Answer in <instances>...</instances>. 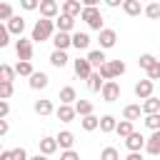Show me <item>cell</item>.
Returning a JSON list of instances; mask_svg holds the SVG:
<instances>
[{"mask_svg":"<svg viewBox=\"0 0 160 160\" xmlns=\"http://www.w3.org/2000/svg\"><path fill=\"white\" fill-rule=\"evenodd\" d=\"M8 112H10L8 100H0V120H5V118H8Z\"/></svg>","mask_w":160,"mask_h":160,"instance_id":"obj_44","label":"cell"},{"mask_svg":"<svg viewBox=\"0 0 160 160\" xmlns=\"http://www.w3.org/2000/svg\"><path fill=\"white\" fill-rule=\"evenodd\" d=\"M15 52H18V60L20 62H30V58H32V40L20 38L15 42Z\"/></svg>","mask_w":160,"mask_h":160,"instance_id":"obj_3","label":"cell"},{"mask_svg":"<svg viewBox=\"0 0 160 160\" xmlns=\"http://www.w3.org/2000/svg\"><path fill=\"white\" fill-rule=\"evenodd\" d=\"M145 150H148L150 155H160V130H158V132H152V135L148 138V145H145Z\"/></svg>","mask_w":160,"mask_h":160,"instance_id":"obj_27","label":"cell"},{"mask_svg":"<svg viewBox=\"0 0 160 160\" xmlns=\"http://www.w3.org/2000/svg\"><path fill=\"white\" fill-rule=\"evenodd\" d=\"M145 15H148L150 20H158V18H160V2H150V5H145Z\"/></svg>","mask_w":160,"mask_h":160,"instance_id":"obj_38","label":"cell"},{"mask_svg":"<svg viewBox=\"0 0 160 160\" xmlns=\"http://www.w3.org/2000/svg\"><path fill=\"white\" fill-rule=\"evenodd\" d=\"M32 108H35V112H38V115H42V118H45V115H52V112H55L52 102H50V100H42V98H40V100H35V105H32Z\"/></svg>","mask_w":160,"mask_h":160,"instance_id":"obj_26","label":"cell"},{"mask_svg":"<svg viewBox=\"0 0 160 160\" xmlns=\"http://www.w3.org/2000/svg\"><path fill=\"white\" fill-rule=\"evenodd\" d=\"M15 72L22 75V78H32L35 70H32V62H18V65H15Z\"/></svg>","mask_w":160,"mask_h":160,"instance_id":"obj_34","label":"cell"},{"mask_svg":"<svg viewBox=\"0 0 160 160\" xmlns=\"http://www.w3.org/2000/svg\"><path fill=\"white\" fill-rule=\"evenodd\" d=\"M62 8L55 2V0H40V15L48 18V20H55V15L60 12Z\"/></svg>","mask_w":160,"mask_h":160,"instance_id":"obj_7","label":"cell"},{"mask_svg":"<svg viewBox=\"0 0 160 160\" xmlns=\"http://www.w3.org/2000/svg\"><path fill=\"white\" fill-rule=\"evenodd\" d=\"M48 82H50V78H48L42 70H40V72L35 70V72H32V78L28 80V85H30L32 90H42V88H48Z\"/></svg>","mask_w":160,"mask_h":160,"instance_id":"obj_13","label":"cell"},{"mask_svg":"<svg viewBox=\"0 0 160 160\" xmlns=\"http://www.w3.org/2000/svg\"><path fill=\"white\" fill-rule=\"evenodd\" d=\"M145 145H148V138H142V132H132L130 138H125V148L130 152H140L145 150Z\"/></svg>","mask_w":160,"mask_h":160,"instance_id":"obj_6","label":"cell"},{"mask_svg":"<svg viewBox=\"0 0 160 160\" xmlns=\"http://www.w3.org/2000/svg\"><path fill=\"white\" fill-rule=\"evenodd\" d=\"M152 88H155V82L145 78V80L135 82V95H138L140 100H148V98H152Z\"/></svg>","mask_w":160,"mask_h":160,"instance_id":"obj_9","label":"cell"},{"mask_svg":"<svg viewBox=\"0 0 160 160\" xmlns=\"http://www.w3.org/2000/svg\"><path fill=\"white\" fill-rule=\"evenodd\" d=\"M12 78H15V68H10L8 62H2L0 65V82H12Z\"/></svg>","mask_w":160,"mask_h":160,"instance_id":"obj_32","label":"cell"},{"mask_svg":"<svg viewBox=\"0 0 160 160\" xmlns=\"http://www.w3.org/2000/svg\"><path fill=\"white\" fill-rule=\"evenodd\" d=\"M8 30H10V35H18V38H22V30H25V20H22L20 15H15V18L8 22Z\"/></svg>","mask_w":160,"mask_h":160,"instance_id":"obj_22","label":"cell"},{"mask_svg":"<svg viewBox=\"0 0 160 160\" xmlns=\"http://www.w3.org/2000/svg\"><path fill=\"white\" fill-rule=\"evenodd\" d=\"M122 10H125V15H130V18H138L140 12H145V8L140 5V0H122Z\"/></svg>","mask_w":160,"mask_h":160,"instance_id":"obj_15","label":"cell"},{"mask_svg":"<svg viewBox=\"0 0 160 160\" xmlns=\"http://www.w3.org/2000/svg\"><path fill=\"white\" fill-rule=\"evenodd\" d=\"M60 12L62 15H70V18H78V15H82V5H80V0H65Z\"/></svg>","mask_w":160,"mask_h":160,"instance_id":"obj_12","label":"cell"},{"mask_svg":"<svg viewBox=\"0 0 160 160\" xmlns=\"http://www.w3.org/2000/svg\"><path fill=\"white\" fill-rule=\"evenodd\" d=\"M75 112H78L80 118L92 115V102H90V100H78V102H75Z\"/></svg>","mask_w":160,"mask_h":160,"instance_id":"obj_30","label":"cell"},{"mask_svg":"<svg viewBox=\"0 0 160 160\" xmlns=\"http://www.w3.org/2000/svg\"><path fill=\"white\" fill-rule=\"evenodd\" d=\"M125 160H142V155H140V152H128Z\"/></svg>","mask_w":160,"mask_h":160,"instance_id":"obj_49","label":"cell"},{"mask_svg":"<svg viewBox=\"0 0 160 160\" xmlns=\"http://www.w3.org/2000/svg\"><path fill=\"white\" fill-rule=\"evenodd\" d=\"M100 160H120V152H118L112 145H108V148H102V152H100Z\"/></svg>","mask_w":160,"mask_h":160,"instance_id":"obj_36","label":"cell"},{"mask_svg":"<svg viewBox=\"0 0 160 160\" xmlns=\"http://www.w3.org/2000/svg\"><path fill=\"white\" fill-rule=\"evenodd\" d=\"M148 80H152V82H155V80H160V60L148 70Z\"/></svg>","mask_w":160,"mask_h":160,"instance_id":"obj_42","label":"cell"},{"mask_svg":"<svg viewBox=\"0 0 160 160\" xmlns=\"http://www.w3.org/2000/svg\"><path fill=\"white\" fill-rule=\"evenodd\" d=\"M80 125H82V130L92 132V130H98V128H100V118H98V115H88V118H80Z\"/></svg>","mask_w":160,"mask_h":160,"instance_id":"obj_28","label":"cell"},{"mask_svg":"<svg viewBox=\"0 0 160 160\" xmlns=\"http://www.w3.org/2000/svg\"><path fill=\"white\" fill-rule=\"evenodd\" d=\"M102 88H105V80H102L100 72L95 70V72L90 75V80H88V90H90V92H102Z\"/></svg>","mask_w":160,"mask_h":160,"instance_id":"obj_25","label":"cell"},{"mask_svg":"<svg viewBox=\"0 0 160 160\" xmlns=\"http://www.w3.org/2000/svg\"><path fill=\"white\" fill-rule=\"evenodd\" d=\"M0 160H15L12 150H2V152H0Z\"/></svg>","mask_w":160,"mask_h":160,"instance_id":"obj_47","label":"cell"},{"mask_svg":"<svg viewBox=\"0 0 160 160\" xmlns=\"http://www.w3.org/2000/svg\"><path fill=\"white\" fill-rule=\"evenodd\" d=\"M10 42V30H8V25H0V48H5Z\"/></svg>","mask_w":160,"mask_h":160,"instance_id":"obj_41","label":"cell"},{"mask_svg":"<svg viewBox=\"0 0 160 160\" xmlns=\"http://www.w3.org/2000/svg\"><path fill=\"white\" fill-rule=\"evenodd\" d=\"M55 140H58V145H60L62 150H72V145H75V135H72L70 130L58 132V135H55Z\"/></svg>","mask_w":160,"mask_h":160,"instance_id":"obj_17","label":"cell"},{"mask_svg":"<svg viewBox=\"0 0 160 160\" xmlns=\"http://www.w3.org/2000/svg\"><path fill=\"white\" fill-rule=\"evenodd\" d=\"M98 42H100V50H110V48H115V42H118V32H115L112 28H105V30H100Z\"/></svg>","mask_w":160,"mask_h":160,"instance_id":"obj_5","label":"cell"},{"mask_svg":"<svg viewBox=\"0 0 160 160\" xmlns=\"http://www.w3.org/2000/svg\"><path fill=\"white\" fill-rule=\"evenodd\" d=\"M140 115H142V105H125L122 108V120L135 122V120H140Z\"/></svg>","mask_w":160,"mask_h":160,"instance_id":"obj_20","label":"cell"},{"mask_svg":"<svg viewBox=\"0 0 160 160\" xmlns=\"http://www.w3.org/2000/svg\"><path fill=\"white\" fill-rule=\"evenodd\" d=\"M72 68H75V75H78L80 80H90V75L95 72L88 58H78V60H72Z\"/></svg>","mask_w":160,"mask_h":160,"instance_id":"obj_4","label":"cell"},{"mask_svg":"<svg viewBox=\"0 0 160 160\" xmlns=\"http://www.w3.org/2000/svg\"><path fill=\"white\" fill-rule=\"evenodd\" d=\"M72 48L88 50V48H90V35H88V32H72Z\"/></svg>","mask_w":160,"mask_h":160,"instance_id":"obj_23","label":"cell"},{"mask_svg":"<svg viewBox=\"0 0 160 160\" xmlns=\"http://www.w3.org/2000/svg\"><path fill=\"white\" fill-rule=\"evenodd\" d=\"M55 35V20H48V18H40L35 25H32V32H30V40L35 42H45Z\"/></svg>","mask_w":160,"mask_h":160,"instance_id":"obj_1","label":"cell"},{"mask_svg":"<svg viewBox=\"0 0 160 160\" xmlns=\"http://www.w3.org/2000/svg\"><path fill=\"white\" fill-rule=\"evenodd\" d=\"M88 60H90L92 70H100V68L108 62V58H105V50H90V52H88Z\"/></svg>","mask_w":160,"mask_h":160,"instance_id":"obj_16","label":"cell"},{"mask_svg":"<svg viewBox=\"0 0 160 160\" xmlns=\"http://www.w3.org/2000/svg\"><path fill=\"white\" fill-rule=\"evenodd\" d=\"M12 18H15L12 5H10V2H2V5H0V20H8V22H10Z\"/></svg>","mask_w":160,"mask_h":160,"instance_id":"obj_37","label":"cell"},{"mask_svg":"<svg viewBox=\"0 0 160 160\" xmlns=\"http://www.w3.org/2000/svg\"><path fill=\"white\" fill-rule=\"evenodd\" d=\"M108 65H110V70H112L115 78L125 75V62H122V60H108Z\"/></svg>","mask_w":160,"mask_h":160,"instance_id":"obj_35","label":"cell"},{"mask_svg":"<svg viewBox=\"0 0 160 160\" xmlns=\"http://www.w3.org/2000/svg\"><path fill=\"white\" fill-rule=\"evenodd\" d=\"M68 60H70V58H68V52H62V50H52V52H50V65H52V68H65Z\"/></svg>","mask_w":160,"mask_h":160,"instance_id":"obj_24","label":"cell"},{"mask_svg":"<svg viewBox=\"0 0 160 160\" xmlns=\"http://www.w3.org/2000/svg\"><path fill=\"white\" fill-rule=\"evenodd\" d=\"M155 62H158V60H155V55H150V52H145V55H140V60H138V65H140V68H142L145 72H148V70H150V68H152Z\"/></svg>","mask_w":160,"mask_h":160,"instance_id":"obj_33","label":"cell"},{"mask_svg":"<svg viewBox=\"0 0 160 160\" xmlns=\"http://www.w3.org/2000/svg\"><path fill=\"white\" fill-rule=\"evenodd\" d=\"M72 102H78V92L72 85H65L60 90V105H72Z\"/></svg>","mask_w":160,"mask_h":160,"instance_id":"obj_19","label":"cell"},{"mask_svg":"<svg viewBox=\"0 0 160 160\" xmlns=\"http://www.w3.org/2000/svg\"><path fill=\"white\" fill-rule=\"evenodd\" d=\"M52 45H55V50H68L70 45H72V35L70 32H55L52 35Z\"/></svg>","mask_w":160,"mask_h":160,"instance_id":"obj_10","label":"cell"},{"mask_svg":"<svg viewBox=\"0 0 160 160\" xmlns=\"http://www.w3.org/2000/svg\"><path fill=\"white\" fill-rule=\"evenodd\" d=\"M60 160H80V155L75 150H62L60 152Z\"/></svg>","mask_w":160,"mask_h":160,"instance_id":"obj_43","label":"cell"},{"mask_svg":"<svg viewBox=\"0 0 160 160\" xmlns=\"http://www.w3.org/2000/svg\"><path fill=\"white\" fill-rule=\"evenodd\" d=\"M20 5H22L25 10H35V8H40V2H38V0H22Z\"/></svg>","mask_w":160,"mask_h":160,"instance_id":"obj_46","label":"cell"},{"mask_svg":"<svg viewBox=\"0 0 160 160\" xmlns=\"http://www.w3.org/2000/svg\"><path fill=\"white\" fill-rule=\"evenodd\" d=\"M80 18L88 22V28H90V30H98V32H100V30H105V28H102V15H100V10H98V8H82V15H80Z\"/></svg>","mask_w":160,"mask_h":160,"instance_id":"obj_2","label":"cell"},{"mask_svg":"<svg viewBox=\"0 0 160 160\" xmlns=\"http://www.w3.org/2000/svg\"><path fill=\"white\" fill-rule=\"evenodd\" d=\"M30 160H48V155H40V152H38V155H32Z\"/></svg>","mask_w":160,"mask_h":160,"instance_id":"obj_51","label":"cell"},{"mask_svg":"<svg viewBox=\"0 0 160 160\" xmlns=\"http://www.w3.org/2000/svg\"><path fill=\"white\" fill-rule=\"evenodd\" d=\"M118 5H122L120 0H108V8H118Z\"/></svg>","mask_w":160,"mask_h":160,"instance_id":"obj_50","label":"cell"},{"mask_svg":"<svg viewBox=\"0 0 160 160\" xmlns=\"http://www.w3.org/2000/svg\"><path fill=\"white\" fill-rule=\"evenodd\" d=\"M55 28H58V32H70V30L75 28V18H70V15H62V12H60V18L55 20Z\"/></svg>","mask_w":160,"mask_h":160,"instance_id":"obj_18","label":"cell"},{"mask_svg":"<svg viewBox=\"0 0 160 160\" xmlns=\"http://www.w3.org/2000/svg\"><path fill=\"white\" fill-rule=\"evenodd\" d=\"M12 155H15V160H30V158H28V152H25V148H15V150H12Z\"/></svg>","mask_w":160,"mask_h":160,"instance_id":"obj_45","label":"cell"},{"mask_svg":"<svg viewBox=\"0 0 160 160\" xmlns=\"http://www.w3.org/2000/svg\"><path fill=\"white\" fill-rule=\"evenodd\" d=\"M115 132H118L120 138H130V135L135 132V128H132V122H130V120H120V122H118V130H115Z\"/></svg>","mask_w":160,"mask_h":160,"instance_id":"obj_31","label":"cell"},{"mask_svg":"<svg viewBox=\"0 0 160 160\" xmlns=\"http://www.w3.org/2000/svg\"><path fill=\"white\" fill-rule=\"evenodd\" d=\"M145 125H148L152 132H158V130H160V112H158V115H145Z\"/></svg>","mask_w":160,"mask_h":160,"instance_id":"obj_39","label":"cell"},{"mask_svg":"<svg viewBox=\"0 0 160 160\" xmlns=\"http://www.w3.org/2000/svg\"><path fill=\"white\" fill-rule=\"evenodd\" d=\"M100 130H102V132H115V130H118V120H115L112 115H102V118H100Z\"/></svg>","mask_w":160,"mask_h":160,"instance_id":"obj_29","label":"cell"},{"mask_svg":"<svg viewBox=\"0 0 160 160\" xmlns=\"http://www.w3.org/2000/svg\"><path fill=\"white\" fill-rule=\"evenodd\" d=\"M12 98V82H0V100Z\"/></svg>","mask_w":160,"mask_h":160,"instance_id":"obj_40","label":"cell"},{"mask_svg":"<svg viewBox=\"0 0 160 160\" xmlns=\"http://www.w3.org/2000/svg\"><path fill=\"white\" fill-rule=\"evenodd\" d=\"M38 148H40V155H48V158H50L60 145H58V140H55V138H50V135H48V138L38 140Z\"/></svg>","mask_w":160,"mask_h":160,"instance_id":"obj_11","label":"cell"},{"mask_svg":"<svg viewBox=\"0 0 160 160\" xmlns=\"http://www.w3.org/2000/svg\"><path fill=\"white\" fill-rule=\"evenodd\" d=\"M102 100L105 102H115L118 98H120V85H118V80H110V82H105V88H102Z\"/></svg>","mask_w":160,"mask_h":160,"instance_id":"obj_8","label":"cell"},{"mask_svg":"<svg viewBox=\"0 0 160 160\" xmlns=\"http://www.w3.org/2000/svg\"><path fill=\"white\" fill-rule=\"evenodd\" d=\"M158 112H160V100L155 95L142 100V115H158Z\"/></svg>","mask_w":160,"mask_h":160,"instance_id":"obj_21","label":"cell"},{"mask_svg":"<svg viewBox=\"0 0 160 160\" xmlns=\"http://www.w3.org/2000/svg\"><path fill=\"white\" fill-rule=\"evenodd\" d=\"M0 135H8V120H0Z\"/></svg>","mask_w":160,"mask_h":160,"instance_id":"obj_48","label":"cell"},{"mask_svg":"<svg viewBox=\"0 0 160 160\" xmlns=\"http://www.w3.org/2000/svg\"><path fill=\"white\" fill-rule=\"evenodd\" d=\"M55 115H58L60 122H72L78 112H75V105H60V108L55 110Z\"/></svg>","mask_w":160,"mask_h":160,"instance_id":"obj_14","label":"cell"}]
</instances>
